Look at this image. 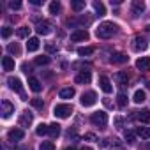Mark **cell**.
<instances>
[{
    "mask_svg": "<svg viewBox=\"0 0 150 150\" xmlns=\"http://www.w3.org/2000/svg\"><path fill=\"white\" fill-rule=\"evenodd\" d=\"M136 136H138V134H136L134 131H125V132H124V139H125L129 145H132V143L136 141Z\"/></svg>",
    "mask_w": 150,
    "mask_h": 150,
    "instance_id": "obj_27",
    "label": "cell"
},
{
    "mask_svg": "<svg viewBox=\"0 0 150 150\" xmlns=\"http://www.w3.org/2000/svg\"><path fill=\"white\" fill-rule=\"evenodd\" d=\"M81 150H92V148H90V146H83Z\"/></svg>",
    "mask_w": 150,
    "mask_h": 150,
    "instance_id": "obj_46",
    "label": "cell"
},
{
    "mask_svg": "<svg viewBox=\"0 0 150 150\" xmlns=\"http://www.w3.org/2000/svg\"><path fill=\"white\" fill-rule=\"evenodd\" d=\"M111 62H113V64H125V62H127V57H125L124 53H115V55L111 57Z\"/></svg>",
    "mask_w": 150,
    "mask_h": 150,
    "instance_id": "obj_25",
    "label": "cell"
},
{
    "mask_svg": "<svg viewBox=\"0 0 150 150\" xmlns=\"http://www.w3.org/2000/svg\"><path fill=\"white\" fill-rule=\"evenodd\" d=\"M39 150H55V145H53V141H42Z\"/></svg>",
    "mask_w": 150,
    "mask_h": 150,
    "instance_id": "obj_33",
    "label": "cell"
},
{
    "mask_svg": "<svg viewBox=\"0 0 150 150\" xmlns=\"http://www.w3.org/2000/svg\"><path fill=\"white\" fill-rule=\"evenodd\" d=\"M13 113H14V104H11L9 101L4 99V101H2V117H4V118H9Z\"/></svg>",
    "mask_w": 150,
    "mask_h": 150,
    "instance_id": "obj_9",
    "label": "cell"
},
{
    "mask_svg": "<svg viewBox=\"0 0 150 150\" xmlns=\"http://www.w3.org/2000/svg\"><path fill=\"white\" fill-rule=\"evenodd\" d=\"M7 51H9V53H14V55H20V46H18L16 42H14V44H9V46H7Z\"/></svg>",
    "mask_w": 150,
    "mask_h": 150,
    "instance_id": "obj_37",
    "label": "cell"
},
{
    "mask_svg": "<svg viewBox=\"0 0 150 150\" xmlns=\"http://www.w3.org/2000/svg\"><path fill=\"white\" fill-rule=\"evenodd\" d=\"M96 101H97V96H96V92H85V94L81 96V99H80V103H81L85 108H88V106H94V104H96Z\"/></svg>",
    "mask_w": 150,
    "mask_h": 150,
    "instance_id": "obj_5",
    "label": "cell"
},
{
    "mask_svg": "<svg viewBox=\"0 0 150 150\" xmlns=\"http://www.w3.org/2000/svg\"><path fill=\"white\" fill-rule=\"evenodd\" d=\"M7 85H9V88L11 90H14V92H18L23 99H25V92H23V85H21V81L18 80V78H13V76H9L7 78Z\"/></svg>",
    "mask_w": 150,
    "mask_h": 150,
    "instance_id": "obj_3",
    "label": "cell"
},
{
    "mask_svg": "<svg viewBox=\"0 0 150 150\" xmlns=\"http://www.w3.org/2000/svg\"><path fill=\"white\" fill-rule=\"evenodd\" d=\"M131 11H132V16H139L145 11V2H141V0H134L132 6H131Z\"/></svg>",
    "mask_w": 150,
    "mask_h": 150,
    "instance_id": "obj_11",
    "label": "cell"
},
{
    "mask_svg": "<svg viewBox=\"0 0 150 150\" xmlns=\"http://www.w3.org/2000/svg\"><path fill=\"white\" fill-rule=\"evenodd\" d=\"M115 125H117V129H122V125H124V120H122L120 117H117V118H115Z\"/></svg>",
    "mask_w": 150,
    "mask_h": 150,
    "instance_id": "obj_40",
    "label": "cell"
},
{
    "mask_svg": "<svg viewBox=\"0 0 150 150\" xmlns=\"http://www.w3.org/2000/svg\"><path fill=\"white\" fill-rule=\"evenodd\" d=\"M90 80H92V74H90V71H81L80 74H76V78H74V81H76V83H80V85L90 83Z\"/></svg>",
    "mask_w": 150,
    "mask_h": 150,
    "instance_id": "obj_7",
    "label": "cell"
},
{
    "mask_svg": "<svg viewBox=\"0 0 150 150\" xmlns=\"http://www.w3.org/2000/svg\"><path fill=\"white\" fill-rule=\"evenodd\" d=\"M46 50L51 53V51H57V46H55V44H48V46H46Z\"/></svg>",
    "mask_w": 150,
    "mask_h": 150,
    "instance_id": "obj_42",
    "label": "cell"
},
{
    "mask_svg": "<svg viewBox=\"0 0 150 150\" xmlns=\"http://www.w3.org/2000/svg\"><path fill=\"white\" fill-rule=\"evenodd\" d=\"M48 134L51 136V138H57L58 134H60V125L55 122V124H50V131H48Z\"/></svg>",
    "mask_w": 150,
    "mask_h": 150,
    "instance_id": "obj_26",
    "label": "cell"
},
{
    "mask_svg": "<svg viewBox=\"0 0 150 150\" xmlns=\"http://www.w3.org/2000/svg\"><path fill=\"white\" fill-rule=\"evenodd\" d=\"M9 7L14 11V9H21V2H18V0H16V2H14V0H13V2H9Z\"/></svg>",
    "mask_w": 150,
    "mask_h": 150,
    "instance_id": "obj_39",
    "label": "cell"
},
{
    "mask_svg": "<svg viewBox=\"0 0 150 150\" xmlns=\"http://www.w3.org/2000/svg\"><path fill=\"white\" fill-rule=\"evenodd\" d=\"M104 104H106V106H108V108H111V106H113V104H111V101H110V99H104Z\"/></svg>",
    "mask_w": 150,
    "mask_h": 150,
    "instance_id": "obj_44",
    "label": "cell"
},
{
    "mask_svg": "<svg viewBox=\"0 0 150 150\" xmlns=\"http://www.w3.org/2000/svg\"><path fill=\"white\" fill-rule=\"evenodd\" d=\"M51 23L50 21H41V23H37V34L39 35H48V34H51Z\"/></svg>",
    "mask_w": 150,
    "mask_h": 150,
    "instance_id": "obj_8",
    "label": "cell"
},
{
    "mask_svg": "<svg viewBox=\"0 0 150 150\" xmlns=\"http://www.w3.org/2000/svg\"><path fill=\"white\" fill-rule=\"evenodd\" d=\"M145 99H146V94H145L143 90H136V92H134V97H132V101H134L136 104H141V103H145Z\"/></svg>",
    "mask_w": 150,
    "mask_h": 150,
    "instance_id": "obj_21",
    "label": "cell"
},
{
    "mask_svg": "<svg viewBox=\"0 0 150 150\" xmlns=\"http://www.w3.org/2000/svg\"><path fill=\"white\" fill-rule=\"evenodd\" d=\"M28 87H30L32 92H41L42 90V85H41V81L37 78H30L28 80Z\"/></svg>",
    "mask_w": 150,
    "mask_h": 150,
    "instance_id": "obj_17",
    "label": "cell"
},
{
    "mask_svg": "<svg viewBox=\"0 0 150 150\" xmlns=\"http://www.w3.org/2000/svg\"><path fill=\"white\" fill-rule=\"evenodd\" d=\"M60 97H62V99H71V97H74V88H71V87L62 88V90H60Z\"/></svg>",
    "mask_w": 150,
    "mask_h": 150,
    "instance_id": "obj_22",
    "label": "cell"
},
{
    "mask_svg": "<svg viewBox=\"0 0 150 150\" xmlns=\"http://www.w3.org/2000/svg\"><path fill=\"white\" fill-rule=\"evenodd\" d=\"M18 150H27V148H18Z\"/></svg>",
    "mask_w": 150,
    "mask_h": 150,
    "instance_id": "obj_48",
    "label": "cell"
},
{
    "mask_svg": "<svg viewBox=\"0 0 150 150\" xmlns=\"http://www.w3.org/2000/svg\"><path fill=\"white\" fill-rule=\"evenodd\" d=\"M136 67L139 71H150V57H141L136 60Z\"/></svg>",
    "mask_w": 150,
    "mask_h": 150,
    "instance_id": "obj_14",
    "label": "cell"
},
{
    "mask_svg": "<svg viewBox=\"0 0 150 150\" xmlns=\"http://www.w3.org/2000/svg\"><path fill=\"white\" fill-rule=\"evenodd\" d=\"M30 103H32V106L34 108H37V110H41L44 104H42V99H39V97H34V99H30Z\"/></svg>",
    "mask_w": 150,
    "mask_h": 150,
    "instance_id": "obj_36",
    "label": "cell"
},
{
    "mask_svg": "<svg viewBox=\"0 0 150 150\" xmlns=\"http://www.w3.org/2000/svg\"><path fill=\"white\" fill-rule=\"evenodd\" d=\"M48 131H50V125H46V124H39L37 129H35V134H37V136H44V134H48Z\"/></svg>",
    "mask_w": 150,
    "mask_h": 150,
    "instance_id": "obj_30",
    "label": "cell"
},
{
    "mask_svg": "<svg viewBox=\"0 0 150 150\" xmlns=\"http://www.w3.org/2000/svg\"><path fill=\"white\" fill-rule=\"evenodd\" d=\"M92 53H94V48H90V46L78 48V55H80V57H88V55H92Z\"/></svg>",
    "mask_w": 150,
    "mask_h": 150,
    "instance_id": "obj_29",
    "label": "cell"
},
{
    "mask_svg": "<svg viewBox=\"0 0 150 150\" xmlns=\"http://www.w3.org/2000/svg\"><path fill=\"white\" fill-rule=\"evenodd\" d=\"M85 139H88V141H97V136L92 134V132H88V134H85Z\"/></svg>",
    "mask_w": 150,
    "mask_h": 150,
    "instance_id": "obj_41",
    "label": "cell"
},
{
    "mask_svg": "<svg viewBox=\"0 0 150 150\" xmlns=\"http://www.w3.org/2000/svg\"><path fill=\"white\" fill-rule=\"evenodd\" d=\"M146 32H148V34H150V25H148V27H146Z\"/></svg>",
    "mask_w": 150,
    "mask_h": 150,
    "instance_id": "obj_47",
    "label": "cell"
},
{
    "mask_svg": "<svg viewBox=\"0 0 150 150\" xmlns=\"http://www.w3.org/2000/svg\"><path fill=\"white\" fill-rule=\"evenodd\" d=\"M65 150H76V148H74V146H67Z\"/></svg>",
    "mask_w": 150,
    "mask_h": 150,
    "instance_id": "obj_45",
    "label": "cell"
},
{
    "mask_svg": "<svg viewBox=\"0 0 150 150\" xmlns=\"http://www.w3.org/2000/svg\"><path fill=\"white\" fill-rule=\"evenodd\" d=\"M28 32H30V28H28V27H20V28L16 30V34H18V37H21V39H25V37H28Z\"/></svg>",
    "mask_w": 150,
    "mask_h": 150,
    "instance_id": "obj_31",
    "label": "cell"
},
{
    "mask_svg": "<svg viewBox=\"0 0 150 150\" xmlns=\"http://www.w3.org/2000/svg\"><path fill=\"white\" fill-rule=\"evenodd\" d=\"M71 7H72V11L80 13L81 9H85V0H74V2H71Z\"/></svg>",
    "mask_w": 150,
    "mask_h": 150,
    "instance_id": "obj_24",
    "label": "cell"
},
{
    "mask_svg": "<svg viewBox=\"0 0 150 150\" xmlns=\"http://www.w3.org/2000/svg\"><path fill=\"white\" fill-rule=\"evenodd\" d=\"M7 136H9V141H20L25 138V132H23V129H11Z\"/></svg>",
    "mask_w": 150,
    "mask_h": 150,
    "instance_id": "obj_13",
    "label": "cell"
},
{
    "mask_svg": "<svg viewBox=\"0 0 150 150\" xmlns=\"http://www.w3.org/2000/svg\"><path fill=\"white\" fill-rule=\"evenodd\" d=\"M39 46H41V44H39V39H37V37H30L28 42H27V50H28V51H37Z\"/></svg>",
    "mask_w": 150,
    "mask_h": 150,
    "instance_id": "obj_18",
    "label": "cell"
},
{
    "mask_svg": "<svg viewBox=\"0 0 150 150\" xmlns=\"http://www.w3.org/2000/svg\"><path fill=\"white\" fill-rule=\"evenodd\" d=\"M71 113H72L71 104H57L53 108V115L58 117V118H67V117H71Z\"/></svg>",
    "mask_w": 150,
    "mask_h": 150,
    "instance_id": "obj_2",
    "label": "cell"
},
{
    "mask_svg": "<svg viewBox=\"0 0 150 150\" xmlns=\"http://www.w3.org/2000/svg\"><path fill=\"white\" fill-rule=\"evenodd\" d=\"M88 39V32L85 28H78V30H74L71 34V41L72 42H80V41H87Z\"/></svg>",
    "mask_w": 150,
    "mask_h": 150,
    "instance_id": "obj_6",
    "label": "cell"
},
{
    "mask_svg": "<svg viewBox=\"0 0 150 150\" xmlns=\"http://www.w3.org/2000/svg\"><path fill=\"white\" fill-rule=\"evenodd\" d=\"M127 80H129V78H127V72H122V71H120V72L115 74V81H117L118 85H122V87L127 85Z\"/></svg>",
    "mask_w": 150,
    "mask_h": 150,
    "instance_id": "obj_20",
    "label": "cell"
},
{
    "mask_svg": "<svg viewBox=\"0 0 150 150\" xmlns=\"http://www.w3.org/2000/svg\"><path fill=\"white\" fill-rule=\"evenodd\" d=\"M136 134L143 139H148L150 138V127H138L136 129Z\"/></svg>",
    "mask_w": 150,
    "mask_h": 150,
    "instance_id": "obj_23",
    "label": "cell"
},
{
    "mask_svg": "<svg viewBox=\"0 0 150 150\" xmlns=\"http://www.w3.org/2000/svg\"><path fill=\"white\" fill-rule=\"evenodd\" d=\"M99 87H101V90H103L104 94H110V92L113 90V87H111V81H110L106 76H101V78H99Z\"/></svg>",
    "mask_w": 150,
    "mask_h": 150,
    "instance_id": "obj_12",
    "label": "cell"
},
{
    "mask_svg": "<svg viewBox=\"0 0 150 150\" xmlns=\"http://www.w3.org/2000/svg\"><path fill=\"white\" fill-rule=\"evenodd\" d=\"M11 34H13V28H11V27H4V28H2V37H4V39L11 37Z\"/></svg>",
    "mask_w": 150,
    "mask_h": 150,
    "instance_id": "obj_38",
    "label": "cell"
},
{
    "mask_svg": "<svg viewBox=\"0 0 150 150\" xmlns=\"http://www.w3.org/2000/svg\"><path fill=\"white\" fill-rule=\"evenodd\" d=\"M50 13H51V14L60 13V2H51V4H50Z\"/></svg>",
    "mask_w": 150,
    "mask_h": 150,
    "instance_id": "obj_34",
    "label": "cell"
},
{
    "mask_svg": "<svg viewBox=\"0 0 150 150\" xmlns=\"http://www.w3.org/2000/svg\"><path fill=\"white\" fill-rule=\"evenodd\" d=\"M94 9H96L97 16H104L106 14V9H104V4L103 2H94Z\"/></svg>",
    "mask_w": 150,
    "mask_h": 150,
    "instance_id": "obj_28",
    "label": "cell"
},
{
    "mask_svg": "<svg viewBox=\"0 0 150 150\" xmlns=\"http://www.w3.org/2000/svg\"><path fill=\"white\" fill-rule=\"evenodd\" d=\"M2 67H4V71H14V60L11 57H4L2 58Z\"/></svg>",
    "mask_w": 150,
    "mask_h": 150,
    "instance_id": "obj_19",
    "label": "cell"
},
{
    "mask_svg": "<svg viewBox=\"0 0 150 150\" xmlns=\"http://www.w3.org/2000/svg\"><path fill=\"white\" fill-rule=\"evenodd\" d=\"M136 120H139L141 124H150V111L148 110L136 111Z\"/></svg>",
    "mask_w": 150,
    "mask_h": 150,
    "instance_id": "obj_16",
    "label": "cell"
},
{
    "mask_svg": "<svg viewBox=\"0 0 150 150\" xmlns=\"http://www.w3.org/2000/svg\"><path fill=\"white\" fill-rule=\"evenodd\" d=\"M117 104H118L120 108H124V106L127 104V97H125V94H124V92H120V94L117 96Z\"/></svg>",
    "mask_w": 150,
    "mask_h": 150,
    "instance_id": "obj_32",
    "label": "cell"
},
{
    "mask_svg": "<svg viewBox=\"0 0 150 150\" xmlns=\"http://www.w3.org/2000/svg\"><path fill=\"white\" fill-rule=\"evenodd\" d=\"M32 120H34V115H32L30 111H23V113L20 115V125H21V127H28V125L32 124Z\"/></svg>",
    "mask_w": 150,
    "mask_h": 150,
    "instance_id": "obj_10",
    "label": "cell"
},
{
    "mask_svg": "<svg viewBox=\"0 0 150 150\" xmlns=\"http://www.w3.org/2000/svg\"><path fill=\"white\" fill-rule=\"evenodd\" d=\"M30 4H34V6H41V4H42V0H30Z\"/></svg>",
    "mask_w": 150,
    "mask_h": 150,
    "instance_id": "obj_43",
    "label": "cell"
},
{
    "mask_svg": "<svg viewBox=\"0 0 150 150\" xmlns=\"http://www.w3.org/2000/svg\"><path fill=\"white\" fill-rule=\"evenodd\" d=\"M35 64H37V65H46V64H50V57H46V55L37 57V58H35Z\"/></svg>",
    "mask_w": 150,
    "mask_h": 150,
    "instance_id": "obj_35",
    "label": "cell"
},
{
    "mask_svg": "<svg viewBox=\"0 0 150 150\" xmlns=\"http://www.w3.org/2000/svg\"><path fill=\"white\" fill-rule=\"evenodd\" d=\"M132 48H134L136 51H145V50H146V41H145L141 35H136V37H134V44H132Z\"/></svg>",
    "mask_w": 150,
    "mask_h": 150,
    "instance_id": "obj_15",
    "label": "cell"
},
{
    "mask_svg": "<svg viewBox=\"0 0 150 150\" xmlns=\"http://www.w3.org/2000/svg\"><path fill=\"white\" fill-rule=\"evenodd\" d=\"M117 25L113 23V21H104V23H101L99 27H97V30H96V35L99 37V39H110V37H113L115 34H117Z\"/></svg>",
    "mask_w": 150,
    "mask_h": 150,
    "instance_id": "obj_1",
    "label": "cell"
},
{
    "mask_svg": "<svg viewBox=\"0 0 150 150\" xmlns=\"http://www.w3.org/2000/svg\"><path fill=\"white\" fill-rule=\"evenodd\" d=\"M90 120H92L94 125H106L108 124V113L106 111H96L90 117Z\"/></svg>",
    "mask_w": 150,
    "mask_h": 150,
    "instance_id": "obj_4",
    "label": "cell"
}]
</instances>
